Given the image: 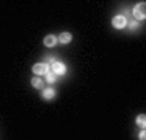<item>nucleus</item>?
Masks as SVG:
<instances>
[{"instance_id": "obj_2", "label": "nucleus", "mask_w": 146, "mask_h": 140, "mask_svg": "<svg viewBox=\"0 0 146 140\" xmlns=\"http://www.w3.org/2000/svg\"><path fill=\"white\" fill-rule=\"evenodd\" d=\"M112 25H114V28H125L127 26V18L123 15H117L112 18Z\"/></svg>"}, {"instance_id": "obj_10", "label": "nucleus", "mask_w": 146, "mask_h": 140, "mask_svg": "<svg viewBox=\"0 0 146 140\" xmlns=\"http://www.w3.org/2000/svg\"><path fill=\"white\" fill-rule=\"evenodd\" d=\"M55 78H57V75H55V73H49V72L46 73V80L49 83H54V82H55Z\"/></svg>"}, {"instance_id": "obj_8", "label": "nucleus", "mask_w": 146, "mask_h": 140, "mask_svg": "<svg viewBox=\"0 0 146 140\" xmlns=\"http://www.w3.org/2000/svg\"><path fill=\"white\" fill-rule=\"evenodd\" d=\"M31 85L34 86V88H42V80L39 77H34L31 80Z\"/></svg>"}, {"instance_id": "obj_1", "label": "nucleus", "mask_w": 146, "mask_h": 140, "mask_svg": "<svg viewBox=\"0 0 146 140\" xmlns=\"http://www.w3.org/2000/svg\"><path fill=\"white\" fill-rule=\"evenodd\" d=\"M133 16L136 20H145L146 13H145V3H138V5L133 8Z\"/></svg>"}, {"instance_id": "obj_6", "label": "nucleus", "mask_w": 146, "mask_h": 140, "mask_svg": "<svg viewBox=\"0 0 146 140\" xmlns=\"http://www.w3.org/2000/svg\"><path fill=\"white\" fill-rule=\"evenodd\" d=\"M55 96V91H54L52 88H46L44 91H42V98L44 99H47V101H50V99Z\"/></svg>"}, {"instance_id": "obj_9", "label": "nucleus", "mask_w": 146, "mask_h": 140, "mask_svg": "<svg viewBox=\"0 0 146 140\" xmlns=\"http://www.w3.org/2000/svg\"><path fill=\"white\" fill-rule=\"evenodd\" d=\"M136 124L140 125V127H145V124H146V117H145V114H140L138 117H136Z\"/></svg>"}, {"instance_id": "obj_7", "label": "nucleus", "mask_w": 146, "mask_h": 140, "mask_svg": "<svg viewBox=\"0 0 146 140\" xmlns=\"http://www.w3.org/2000/svg\"><path fill=\"white\" fill-rule=\"evenodd\" d=\"M57 41L62 42V44H67V42L72 41V34H70V33H62V34L57 38Z\"/></svg>"}, {"instance_id": "obj_5", "label": "nucleus", "mask_w": 146, "mask_h": 140, "mask_svg": "<svg viewBox=\"0 0 146 140\" xmlns=\"http://www.w3.org/2000/svg\"><path fill=\"white\" fill-rule=\"evenodd\" d=\"M57 38L52 36V34H49V36H46V39H44V44H46L47 47H54L55 44H57Z\"/></svg>"}, {"instance_id": "obj_4", "label": "nucleus", "mask_w": 146, "mask_h": 140, "mask_svg": "<svg viewBox=\"0 0 146 140\" xmlns=\"http://www.w3.org/2000/svg\"><path fill=\"white\" fill-rule=\"evenodd\" d=\"M52 72L55 75H63L65 73V65L62 62H54L52 64Z\"/></svg>"}, {"instance_id": "obj_11", "label": "nucleus", "mask_w": 146, "mask_h": 140, "mask_svg": "<svg viewBox=\"0 0 146 140\" xmlns=\"http://www.w3.org/2000/svg\"><path fill=\"white\" fill-rule=\"evenodd\" d=\"M140 140H146V134H145V129L140 132Z\"/></svg>"}, {"instance_id": "obj_3", "label": "nucleus", "mask_w": 146, "mask_h": 140, "mask_svg": "<svg viewBox=\"0 0 146 140\" xmlns=\"http://www.w3.org/2000/svg\"><path fill=\"white\" fill-rule=\"evenodd\" d=\"M33 72L36 73V75H46L49 72V65L47 64H36L33 67Z\"/></svg>"}]
</instances>
